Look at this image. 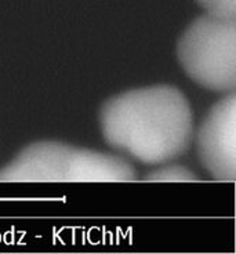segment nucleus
Segmentation results:
<instances>
[{
	"label": "nucleus",
	"instance_id": "obj_1",
	"mask_svg": "<svg viewBox=\"0 0 236 254\" xmlns=\"http://www.w3.org/2000/svg\"><path fill=\"white\" fill-rule=\"evenodd\" d=\"M104 140L140 163L165 165L179 158L193 140V114L184 93L156 84L120 93L100 111Z\"/></svg>",
	"mask_w": 236,
	"mask_h": 254
},
{
	"label": "nucleus",
	"instance_id": "obj_2",
	"mask_svg": "<svg viewBox=\"0 0 236 254\" xmlns=\"http://www.w3.org/2000/svg\"><path fill=\"white\" fill-rule=\"evenodd\" d=\"M137 178L126 159L58 141L31 144L0 167V183H131Z\"/></svg>",
	"mask_w": 236,
	"mask_h": 254
},
{
	"label": "nucleus",
	"instance_id": "obj_3",
	"mask_svg": "<svg viewBox=\"0 0 236 254\" xmlns=\"http://www.w3.org/2000/svg\"><path fill=\"white\" fill-rule=\"evenodd\" d=\"M177 58L188 76L204 89L228 94L236 89V19L203 14L177 43Z\"/></svg>",
	"mask_w": 236,
	"mask_h": 254
},
{
	"label": "nucleus",
	"instance_id": "obj_4",
	"mask_svg": "<svg viewBox=\"0 0 236 254\" xmlns=\"http://www.w3.org/2000/svg\"><path fill=\"white\" fill-rule=\"evenodd\" d=\"M196 149L204 170L216 181L236 180V93L214 104L199 126Z\"/></svg>",
	"mask_w": 236,
	"mask_h": 254
},
{
	"label": "nucleus",
	"instance_id": "obj_5",
	"mask_svg": "<svg viewBox=\"0 0 236 254\" xmlns=\"http://www.w3.org/2000/svg\"><path fill=\"white\" fill-rule=\"evenodd\" d=\"M142 181L148 183H195L200 178L195 173L186 169L185 166L165 165L153 169L152 172L144 176Z\"/></svg>",
	"mask_w": 236,
	"mask_h": 254
},
{
	"label": "nucleus",
	"instance_id": "obj_6",
	"mask_svg": "<svg viewBox=\"0 0 236 254\" xmlns=\"http://www.w3.org/2000/svg\"><path fill=\"white\" fill-rule=\"evenodd\" d=\"M206 14L220 18L236 19V0H196Z\"/></svg>",
	"mask_w": 236,
	"mask_h": 254
}]
</instances>
